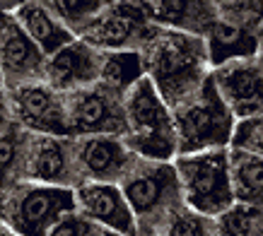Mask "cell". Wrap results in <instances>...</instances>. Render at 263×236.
<instances>
[{
	"label": "cell",
	"instance_id": "13",
	"mask_svg": "<svg viewBox=\"0 0 263 236\" xmlns=\"http://www.w3.org/2000/svg\"><path fill=\"white\" fill-rule=\"evenodd\" d=\"M41 55L15 17L0 12V72L10 80H20V85L32 82L44 70Z\"/></svg>",
	"mask_w": 263,
	"mask_h": 236
},
{
	"label": "cell",
	"instance_id": "16",
	"mask_svg": "<svg viewBox=\"0 0 263 236\" xmlns=\"http://www.w3.org/2000/svg\"><path fill=\"white\" fill-rule=\"evenodd\" d=\"M82 210L92 217V220L102 222L106 227L116 229L121 234L133 236L136 234V224H133V210L128 207L126 198L121 190L114 186H82L78 190Z\"/></svg>",
	"mask_w": 263,
	"mask_h": 236
},
{
	"label": "cell",
	"instance_id": "7",
	"mask_svg": "<svg viewBox=\"0 0 263 236\" xmlns=\"http://www.w3.org/2000/svg\"><path fill=\"white\" fill-rule=\"evenodd\" d=\"M155 29L150 27V19L143 12L140 5L133 3H106L95 22L87 27L85 44L97 48H111L114 51H126L130 46H145Z\"/></svg>",
	"mask_w": 263,
	"mask_h": 236
},
{
	"label": "cell",
	"instance_id": "23",
	"mask_svg": "<svg viewBox=\"0 0 263 236\" xmlns=\"http://www.w3.org/2000/svg\"><path fill=\"white\" fill-rule=\"evenodd\" d=\"M24 154H27V142H24V135L20 133V128L12 123L0 128V188L22 166Z\"/></svg>",
	"mask_w": 263,
	"mask_h": 236
},
{
	"label": "cell",
	"instance_id": "20",
	"mask_svg": "<svg viewBox=\"0 0 263 236\" xmlns=\"http://www.w3.org/2000/svg\"><path fill=\"white\" fill-rule=\"evenodd\" d=\"M230 164V183L232 193L247 205H258L261 200V154H249V152H232Z\"/></svg>",
	"mask_w": 263,
	"mask_h": 236
},
{
	"label": "cell",
	"instance_id": "15",
	"mask_svg": "<svg viewBox=\"0 0 263 236\" xmlns=\"http://www.w3.org/2000/svg\"><path fill=\"white\" fill-rule=\"evenodd\" d=\"M147 19L164 22L167 27L183 29V34L203 36L210 22L217 17L213 3H193V0H160V3H140Z\"/></svg>",
	"mask_w": 263,
	"mask_h": 236
},
{
	"label": "cell",
	"instance_id": "24",
	"mask_svg": "<svg viewBox=\"0 0 263 236\" xmlns=\"http://www.w3.org/2000/svg\"><path fill=\"white\" fill-rule=\"evenodd\" d=\"M232 145L237 152H249V154H261V118L249 116L241 118L234 126L230 135Z\"/></svg>",
	"mask_w": 263,
	"mask_h": 236
},
{
	"label": "cell",
	"instance_id": "28",
	"mask_svg": "<svg viewBox=\"0 0 263 236\" xmlns=\"http://www.w3.org/2000/svg\"><path fill=\"white\" fill-rule=\"evenodd\" d=\"M99 236H119V234H109V231H106V234H99Z\"/></svg>",
	"mask_w": 263,
	"mask_h": 236
},
{
	"label": "cell",
	"instance_id": "17",
	"mask_svg": "<svg viewBox=\"0 0 263 236\" xmlns=\"http://www.w3.org/2000/svg\"><path fill=\"white\" fill-rule=\"evenodd\" d=\"M78 166L95 179H114L130 166L128 147L111 135H89L78 145Z\"/></svg>",
	"mask_w": 263,
	"mask_h": 236
},
{
	"label": "cell",
	"instance_id": "10",
	"mask_svg": "<svg viewBox=\"0 0 263 236\" xmlns=\"http://www.w3.org/2000/svg\"><path fill=\"white\" fill-rule=\"evenodd\" d=\"M10 109L17 113L27 128L44 135H65L68 133V118H65V104L58 99V92H53L48 85L24 82L12 89Z\"/></svg>",
	"mask_w": 263,
	"mask_h": 236
},
{
	"label": "cell",
	"instance_id": "1",
	"mask_svg": "<svg viewBox=\"0 0 263 236\" xmlns=\"http://www.w3.org/2000/svg\"><path fill=\"white\" fill-rule=\"evenodd\" d=\"M143 68L162 102L181 106L205 82L208 48L200 36L183 32H155L145 44Z\"/></svg>",
	"mask_w": 263,
	"mask_h": 236
},
{
	"label": "cell",
	"instance_id": "22",
	"mask_svg": "<svg viewBox=\"0 0 263 236\" xmlns=\"http://www.w3.org/2000/svg\"><path fill=\"white\" fill-rule=\"evenodd\" d=\"M217 236H261V210L258 205H234L220 212L215 227Z\"/></svg>",
	"mask_w": 263,
	"mask_h": 236
},
{
	"label": "cell",
	"instance_id": "6",
	"mask_svg": "<svg viewBox=\"0 0 263 236\" xmlns=\"http://www.w3.org/2000/svg\"><path fill=\"white\" fill-rule=\"evenodd\" d=\"M75 200L65 188H20L10 195L3 214L22 236H48L61 212H70Z\"/></svg>",
	"mask_w": 263,
	"mask_h": 236
},
{
	"label": "cell",
	"instance_id": "8",
	"mask_svg": "<svg viewBox=\"0 0 263 236\" xmlns=\"http://www.w3.org/2000/svg\"><path fill=\"white\" fill-rule=\"evenodd\" d=\"M130 169V166H128ZM123 173V198L143 220H157L179 198V176L169 166H140Z\"/></svg>",
	"mask_w": 263,
	"mask_h": 236
},
{
	"label": "cell",
	"instance_id": "14",
	"mask_svg": "<svg viewBox=\"0 0 263 236\" xmlns=\"http://www.w3.org/2000/svg\"><path fill=\"white\" fill-rule=\"evenodd\" d=\"M24 171L32 181L44 183H65L72 176V157L70 147L58 137L41 135L27 142L24 154Z\"/></svg>",
	"mask_w": 263,
	"mask_h": 236
},
{
	"label": "cell",
	"instance_id": "12",
	"mask_svg": "<svg viewBox=\"0 0 263 236\" xmlns=\"http://www.w3.org/2000/svg\"><path fill=\"white\" fill-rule=\"evenodd\" d=\"M99 68H102V55L85 41H72L51 55L44 75L53 92H70L99 80Z\"/></svg>",
	"mask_w": 263,
	"mask_h": 236
},
{
	"label": "cell",
	"instance_id": "21",
	"mask_svg": "<svg viewBox=\"0 0 263 236\" xmlns=\"http://www.w3.org/2000/svg\"><path fill=\"white\" fill-rule=\"evenodd\" d=\"M104 5L106 3H99V0H53V3H44V8L70 34L72 29H78L82 34L87 32V27L99 17Z\"/></svg>",
	"mask_w": 263,
	"mask_h": 236
},
{
	"label": "cell",
	"instance_id": "26",
	"mask_svg": "<svg viewBox=\"0 0 263 236\" xmlns=\"http://www.w3.org/2000/svg\"><path fill=\"white\" fill-rule=\"evenodd\" d=\"M48 236H99L97 229L89 224L85 217H75V214H68L63 220H58Z\"/></svg>",
	"mask_w": 263,
	"mask_h": 236
},
{
	"label": "cell",
	"instance_id": "18",
	"mask_svg": "<svg viewBox=\"0 0 263 236\" xmlns=\"http://www.w3.org/2000/svg\"><path fill=\"white\" fill-rule=\"evenodd\" d=\"M17 24L24 29V34L36 44L41 53L53 55L68 44H72V34L51 15L44 3H24L15 10Z\"/></svg>",
	"mask_w": 263,
	"mask_h": 236
},
{
	"label": "cell",
	"instance_id": "29",
	"mask_svg": "<svg viewBox=\"0 0 263 236\" xmlns=\"http://www.w3.org/2000/svg\"><path fill=\"white\" fill-rule=\"evenodd\" d=\"M0 236H15V234H5V231H3V234H0Z\"/></svg>",
	"mask_w": 263,
	"mask_h": 236
},
{
	"label": "cell",
	"instance_id": "25",
	"mask_svg": "<svg viewBox=\"0 0 263 236\" xmlns=\"http://www.w3.org/2000/svg\"><path fill=\"white\" fill-rule=\"evenodd\" d=\"M164 236H210V227L200 214L191 210H174L167 220Z\"/></svg>",
	"mask_w": 263,
	"mask_h": 236
},
{
	"label": "cell",
	"instance_id": "31",
	"mask_svg": "<svg viewBox=\"0 0 263 236\" xmlns=\"http://www.w3.org/2000/svg\"><path fill=\"white\" fill-rule=\"evenodd\" d=\"M0 80H3V72H0Z\"/></svg>",
	"mask_w": 263,
	"mask_h": 236
},
{
	"label": "cell",
	"instance_id": "5",
	"mask_svg": "<svg viewBox=\"0 0 263 236\" xmlns=\"http://www.w3.org/2000/svg\"><path fill=\"white\" fill-rule=\"evenodd\" d=\"M220 17H215L208 27V58L215 65L230 61L251 58L258 51V34H261V17L258 3H222Z\"/></svg>",
	"mask_w": 263,
	"mask_h": 236
},
{
	"label": "cell",
	"instance_id": "4",
	"mask_svg": "<svg viewBox=\"0 0 263 236\" xmlns=\"http://www.w3.org/2000/svg\"><path fill=\"white\" fill-rule=\"evenodd\" d=\"M176 176L183 186L186 203L200 214H220L232 207L230 164L222 150L198 152L193 157H181Z\"/></svg>",
	"mask_w": 263,
	"mask_h": 236
},
{
	"label": "cell",
	"instance_id": "19",
	"mask_svg": "<svg viewBox=\"0 0 263 236\" xmlns=\"http://www.w3.org/2000/svg\"><path fill=\"white\" fill-rule=\"evenodd\" d=\"M143 75V55L136 51H114L102 58L99 80L102 87H106L114 94H123L136 85Z\"/></svg>",
	"mask_w": 263,
	"mask_h": 236
},
{
	"label": "cell",
	"instance_id": "2",
	"mask_svg": "<svg viewBox=\"0 0 263 236\" xmlns=\"http://www.w3.org/2000/svg\"><path fill=\"white\" fill-rule=\"evenodd\" d=\"M123 113H126L128 147L152 159H169L174 154V123L150 80H138L128 89V102L123 106Z\"/></svg>",
	"mask_w": 263,
	"mask_h": 236
},
{
	"label": "cell",
	"instance_id": "27",
	"mask_svg": "<svg viewBox=\"0 0 263 236\" xmlns=\"http://www.w3.org/2000/svg\"><path fill=\"white\" fill-rule=\"evenodd\" d=\"M8 123H12L10 121V102L0 94V128H5Z\"/></svg>",
	"mask_w": 263,
	"mask_h": 236
},
{
	"label": "cell",
	"instance_id": "3",
	"mask_svg": "<svg viewBox=\"0 0 263 236\" xmlns=\"http://www.w3.org/2000/svg\"><path fill=\"white\" fill-rule=\"evenodd\" d=\"M174 133L179 140V152L183 154H198L230 140L232 113L217 94L213 77H205V82L181 106H176Z\"/></svg>",
	"mask_w": 263,
	"mask_h": 236
},
{
	"label": "cell",
	"instance_id": "9",
	"mask_svg": "<svg viewBox=\"0 0 263 236\" xmlns=\"http://www.w3.org/2000/svg\"><path fill=\"white\" fill-rule=\"evenodd\" d=\"M65 118H68V133H126V113L119 104V94L109 92L106 87L78 92L65 106Z\"/></svg>",
	"mask_w": 263,
	"mask_h": 236
},
{
	"label": "cell",
	"instance_id": "11",
	"mask_svg": "<svg viewBox=\"0 0 263 236\" xmlns=\"http://www.w3.org/2000/svg\"><path fill=\"white\" fill-rule=\"evenodd\" d=\"M215 89L230 113L241 118L258 116L261 111V65L251 58L224 63L213 77Z\"/></svg>",
	"mask_w": 263,
	"mask_h": 236
},
{
	"label": "cell",
	"instance_id": "30",
	"mask_svg": "<svg viewBox=\"0 0 263 236\" xmlns=\"http://www.w3.org/2000/svg\"><path fill=\"white\" fill-rule=\"evenodd\" d=\"M0 217H3V203H0Z\"/></svg>",
	"mask_w": 263,
	"mask_h": 236
}]
</instances>
